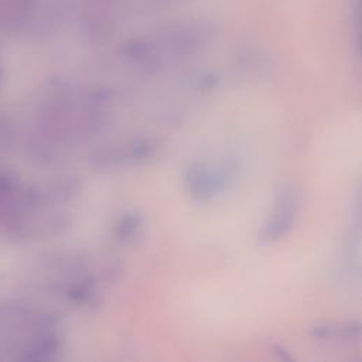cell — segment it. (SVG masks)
Here are the masks:
<instances>
[{"label": "cell", "instance_id": "4", "mask_svg": "<svg viewBox=\"0 0 362 362\" xmlns=\"http://www.w3.org/2000/svg\"><path fill=\"white\" fill-rule=\"evenodd\" d=\"M144 228L143 216L136 211H129L120 216L115 226V238L120 243L133 245L136 243L141 235Z\"/></svg>", "mask_w": 362, "mask_h": 362}, {"label": "cell", "instance_id": "1", "mask_svg": "<svg viewBox=\"0 0 362 362\" xmlns=\"http://www.w3.org/2000/svg\"><path fill=\"white\" fill-rule=\"evenodd\" d=\"M238 174V164L225 158L219 163L195 160L184 171L187 192L197 201H209L230 188Z\"/></svg>", "mask_w": 362, "mask_h": 362}, {"label": "cell", "instance_id": "2", "mask_svg": "<svg viewBox=\"0 0 362 362\" xmlns=\"http://www.w3.org/2000/svg\"><path fill=\"white\" fill-rule=\"evenodd\" d=\"M297 205L298 197L294 187L291 184H281L276 194L273 211L259 235L260 243H272L287 235L293 226Z\"/></svg>", "mask_w": 362, "mask_h": 362}, {"label": "cell", "instance_id": "3", "mask_svg": "<svg viewBox=\"0 0 362 362\" xmlns=\"http://www.w3.org/2000/svg\"><path fill=\"white\" fill-rule=\"evenodd\" d=\"M311 337L320 341H358L361 338L359 322L320 324L311 329Z\"/></svg>", "mask_w": 362, "mask_h": 362}]
</instances>
